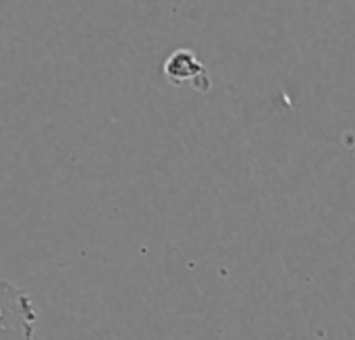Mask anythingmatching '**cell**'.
I'll return each mask as SVG.
<instances>
[{
	"mask_svg": "<svg viewBox=\"0 0 355 340\" xmlns=\"http://www.w3.org/2000/svg\"><path fill=\"white\" fill-rule=\"evenodd\" d=\"M164 75L175 85L191 83L200 91H208V87H210L208 71L198 62V58L189 50L173 52L164 62Z\"/></svg>",
	"mask_w": 355,
	"mask_h": 340,
	"instance_id": "7a4b0ae2",
	"label": "cell"
},
{
	"mask_svg": "<svg viewBox=\"0 0 355 340\" xmlns=\"http://www.w3.org/2000/svg\"><path fill=\"white\" fill-rule=\"evenodd\" d=\"M37 312L31 297L0 276V340H33Z\"/></svg>",
	"mask_w": 355,
	"mask_h": 340,
	"instance_id": "6da1fadb",
	"label": "cell"
}]
</instances>
